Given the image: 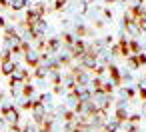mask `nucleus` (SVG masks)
I'll return each instance as SVG.
<instances>
[{
  "label": "nucleus",
  "mask_w": 146,
  "mask_h": 132,
  "mask_svg": "<svg viewBox=\"0 0 146 132\" xmlns=\"http://www.w3.org/2000/svg\"><path fill=\"white\" fill-rule=\"evenodd\" d=\"M0 116H2V120H6L8 124L20 122V112H18V108H14V104H2Z\"/></svg>",
  "instance_id": "obj_1"
},
{
  "label": "nucleus",
  "mask_w": 146,
  "mask_h": 132,
  "mask_svg": "<svg viewBox=\"0 0 146 132\" xmlns=\"http://www.w3.org/2000/svg\"><path fill=\"white\" fill-rule=\"evenodd\" d=\"M16 68H18V64H16L12 58H0V74L10 76Z\"/></svg>",
  "instance_id": "obj_2"
},
{
  "label": "nucleus",
  "mask_w": 146,
  "mask_h": 132,
  "mask_svg": "<svg viewBox=\"0 0 146 132\" xmlns=\"http://www.w3.org/2000/svg\"><path fill=\"white\" fill-rule=\"evenodd\" d=\"M30 112H32L34 124H38V122L46 116V104H44V102H40V100H36V104H34V108H32Z\"/></svg>",
  "instance_id": "obj_3"
},
{
  "label": "nucleus",
  "mask_w": 146,
  "mask_h": 132,
  "mask_svg": "<svg viewBox=\"0 0 146 132\" xmlns=\"http://www.w3.org/2000/svg\"><path fill=\"white\" fill-rule=\"evenodd\" d=\"M22 58H24V62H26L30 68H36V66H40V54H38L36 50H30V52H28V54H24Z\"/></svg>",
  "instance_id": "obj_4"
},
{
  "label": "nucleus",
  "mask_w": 146,
  "mask_h": 132,
  "mask_svg": "<svg viewBox=\"0 0 146 132\" xmlns=\"http://www.w3.org/2000/svg\"><path fill=\"white\" fill-rule=\"evenodd\" d=\"M60 38V42H62V46L66 44V46H72L74 42H76V36L74 34H70V32H62V36H58Z\"/></svg>",
  "instance_id": "obj_5"
},
{
  "label": "nucleus",
  "mask_w": 146,
  "mask_h": 132,
  "mask_svg": "<svg viewBox=\"0 0 146 132\" xmlns=\"http://www.w3.org/2000/svg\"><path fill=\"white\" fill-rule=\"evenodd\" d=\"M30 4V0H12V2H10V10H22L24 6H28Z\"/></svg>",
  "instance_id": "obj_6"
},
{
  "label": "nucleus",
  "mask_w": 146,
  "mask_h": 132,
  "mask_svg": "<svg viewBox=\"0 0 146 132\" xmlns=\"http://www.w3.org/2000/svg\"><path fill=\"white\" fill-rule=\"evenodd\" d=\"M30 10H32L34 14H38L40 18H44V14H46V4H42V2H36L34 6H30Z\"/></svg>",
  "instance_id": "obj_7"
},
{
  "label": "nucleus",
  "mask_w": 146,
  "mask_h": 132,
  "mask_svg": "<svg viewBox=\"0 0 146 132\" xmlns=\"http://www.w3.org/2000/svg\"><path fill=\"white\" fill-rule=\"evenodd\" d=\"M20 94L24 96V98H32V94H34V86L28 82V84H22V88H20Z\"/></svg>",
  "instance_id": "obj_8"
},
{
  "label": "nucleus",
  "mask_w": 146,
  "mask_h": 132,
  "mask_svg": "<svg viewBox=\"0 0 146 132\" xmlns=\"http://www.w3.org/2000/svg\"><path fill=\"white\" fill-rule=\"evenodd\" d=\"M34 104H36V100H34V98H26V100L22 102V110H32V108H34Z\"/></svg>",
  "instance_id": "obj_9"
},
{
  "label": "nucleus",
  "mask_w": 146,
  "mask_h": 132,
  "mask_svg": "<svg viewBox=\"0 0 146 132\" xmlns=\"http://www.w3.org/2000/svg\"><path fill=\"white\" fill-rule=\"evenodd\" d=\"M20 132H38V128H36V124H32V126L30 124H24Z\"/></svg>",
  "instance_id": "obj_10"
},
{
  "label": "nucleus",
  "mask_w": 146,
  "mask_h": 132,
  "mask_svg": "<svg viewBox=\"0 0 146 132\" xmlns=\"http://www.w3.org/2000/svg\"><path fill=\"white\" fill-rule=\"evenodd\" d=\"M66 8V0H56L54 2V10H64Z\"/></svg>",
  "instance_id": "obj_11"
},
{
  "label": "nucleus",
  "mask_w": 146,
  "mask_h": 132,
  "mask_svg": "<svg viewBox=\"0 0 146 132\" xmlns=\"http://www.w3.org/2000/svg\"><path fill=\"white\" fill-rule=\"evenodd\" d=\"M0 6H2V8H10V2H8V0H0Z\"/></svg>",
  "instance_id": "obj_12"
},
{
  "label": "nucleus",
  "mask_w": 146,
  "mask_h": 132,
  "mask_svg": "<svg viewBox=\"0 0 146 132\" xmlns=\"http://www.w3.org/2000/svg\"><path fill=\"white\" fill-rule=\"evenodd\" d=\"M0 28H6V20H4L2 16H0Z\"/></svg>",
  "instance_id": "obj_13"
},
{
  "label": "nucleus",
  "mask_w": 146,
  "mask_h": 132,
  "mask_svg": "<svg viewBox=\"0 0 146 132\" xmlns=\"http://www.w3.org/2000/svg\"><path fill=\"white\" fill-rule=\"evenodd\" d=\"M140 20H142V22H144V24H146V10H144V12H142V16H140Z\"/></svg>",
  "instance_id": "obj_14"
},
{
  "label": "nucleus",
  "mask_w": 146,
  "mask_h": 132,
  "mask_svg": "<svg viewBox=\"0 0 146 132\" xmlns=\"http://www.w3.org/2000/svg\"><path fill=\"white\" fill-rule=\"evenodd\" d=\"M142 2L144 0H134V6H142Z\"/></svg>",
  "instance_id": "obj_15"
},
{
  "label": "nucleus",
  "mask_w": 146,
  "mask_h": 132,
  "mask_svg": "<svg viewBox=\"0 0 146 132\" xmlns=\"http://www.w3.org/2000/svg\"><path fill=\"white\" fill-rule=\"evenodd\" d=\"M54 2H56V0H54Z\"/></svg>",
  "instance_id": "obj_16"
}]
</instances>
